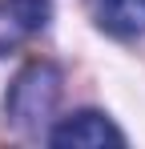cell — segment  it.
<instances>
[{
  "instance_id": "cell-4",
  "label": "cell",
  "mask_w": 145,
  "mask_h": 149,
  "mask_svg": "<svg viewBox=\"0 0 145 149\" xmlns=\"http://www.w3.org/2000/svg\"><path fill=\"white\" fill-rule=\"evenodd\" d=\"M89 8L97 28L117 40H133L145 32V0H89Z\"/></svg>"
},
{
  "instance_id": "cell-3",
  "label": "cell",
  "mask_w": 145,
  "mask_h": 149,
  "mask_svg": "<svg viewBox=\"0 0 145 149\" xmlns=\"http://www.w3.org/2000/svg\"><path fill=\"white\" fill-rule=\"evenodd\" d=\"M52 16V0H0V56L36 36Z\"/></svg>"
},
{
  "instance_id": "cell-2",
  "label": "cell",
  "mask_w": 145,
  "mask_h": 149,
  "mask_svg": "<svg viewBox=\"0 0 145 149\" xmlns=\"http://www.w3.org/2000/svg\"><path fill=\"white\" fill-rule=\"evenodd\" d=\"M52 149H101V145H125V133L97 109H77L48 129Z\"/></svg>"
},
{
  "instance_id": "cell-1",
  "label": "cell",
  "mask_w": 145,
  "mask_h": 149,
  "mask_svg": "<svg viewBox=\"0 0 145 149\" xmlns=\"http://www.w3.org/2000/svg\"><path fill=\"white\" fill-rule=\"evenodd\" d=\"M61 85H65V77L56 65H48V61H32V65H24L16 81L8 85V97H4V113H8V121L24 129V133H32V129H40V125L56 113V101H61Z\"/></svg>"
}]
</instances>
